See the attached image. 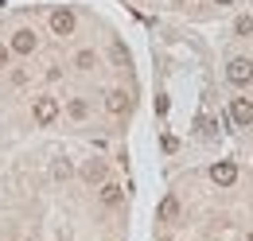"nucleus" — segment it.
<instances>
[{"label":"nucleus","instance_id":"obj_17","mask_svg":"<svg viewBox=\"0 0 253 241\" xmlns=\"http://www.w3.org/2000/svg\"><path fill=\"white\" fill-rule=\"evenodd\" d=\"M164 241H168V238H164Z\"/></svg>","mask_w":253,"mask_h":241},{"label":"nucleus","instance_id":"obj_15","mask_svg":"<svg viewBox=\"0 0 253 241\" xmlns=\"http://www.w3.org/2000/svg\"><path fill=\"white\" fill-rule=\"evenodd\" d=\"M4 62H8V47H0V66H4Z\"/></svg>","mask_w":253,"mask_h":241},{"label":"nucleus","instance_id":"obj_12","mask_svg":"<svg viewBox=\"0 0 253 241\" xmlns=\"http://www.w3.org/2000/svg\"><path fill=\"white\" fill-rule=\"evenodd\" d=\"M199 132H203V136H214L218 128H214V120H211V117H199Z\"/></svg>","mask_w":253,"mask_h":241},{"label":"nucleus","instance_id":"obj_9","mask_svg":"<svg viewBox=\"0 0 253 241\" xmlns=\"http://www.w3.org/2000/svg\"><path fill=\"white\" fill-rule=\"evenodd\" d=\"M101 202H105V206H117V202H121V187H117V183H105V187H101Z\"/></svg>","mask_w":253,"mask_h":241},{"label":"nucleus","instance_id":"obj_4","mask_svg":"<svg viewBox=\"0 0 253 241\" xmlns=\"http://www.w3.org/2000/svg\"><path fill=\"white\" fill-rule=\"evenodd\" d=\"M230 120H234V124H250L253 120V101L250 97H234V101H230Z\"/></svg>","mask_w":253,"mask_h":241},{"label":"nucleus","instance_id":"obj_10","mask_svg":"<svg viewBox=\"0 0 253 241\" xmlns=\"http://www.w3.org/2000/svg\"><path fill=\"white\" fill-rule=\"evenodd\" d=\"M175 214H179V202H175V199H171V195H168V199H164V202H160V218H164V222H168V218H175Z\"/></svg>","mask_w":253,"mask_h":241},{"label":"nucleus","instance_id":"obj_14","mask_svg":"<svg viewBox=\"0 0 253 241\" xmlns=\"http://www.w3.org/2000/svg\"><path fill=\"white\" fill-rule=\"evenodd\" d=\"M70 117H86V101H70Z\"/></svg>","mask_w":253,"mask_h":241},{"label":"nucleus","instance_id":"obj_3","mask_svg":"<svg viewBox=\"0 0 253 241\" xmlns=\"http://www.w3.org/2000/svg\"><path fill=\"white\" fill-rule=\"evenodd\" d=\"M74 24H78V20H74L70 8H55V12H51V31H55V35H70Z\"/></svg>","mask_w":253,"mask_h":241},{"label":"nucleus","instance_id":"obj_1","mask_svg":"<svg viewBox=\"0 0 253 241\" xmlns=\"http://www.w3.org/2000/svg\"><path fill=\"white\" fill-rule=\"evenodd\" d=\"M211 179L218 183V187H234V183H238V163H230V160H218V163L211 167Z\"/></svg>","mask_w":253,"mask_h":241},{"label":"nucleus","instance_id":"obj_16","mask_svg":"<svg viewBox=\"0 0 253 241\" xmlns=\"http://www.w3.org/2000/svg\"><path fill=\"white\" fill-rule=\"evenodd\" d=\"M214 4H234V0H214Z\"/></svg>","mask_w":253,"mask_h":241},{"label":"nucleus","instance_id":"obj_5","mask_svg":"<svg viewBox=\"0 0 253 241\" xmlns=\"http://www.w3.org/2000/svg\"><path fill=\"white\" fill-rule=\"evenodd\" d=\"M32 113H35V120H39V124H51V120L59 117V105H55V97H39Z\"/></svg>","mask_w":253,"mask_h":241},{"label":"nucleus","instance_id":"obj_2","mask_svg":"<svg viewBox=\"0 0 253 241\" xmlns=\"http://www.w3.org/2000/svg\"><path fill=\"white\" fill-rule=\"evenodd\" d=\"M226 78H230L234 86H246V82L253 78V62L250 59H234L230 66H226Z\"/></svg>","mask_w":253,"mask_h":241},{"label":"nucleus","instance_id":"obj_11","mask_svg":"<svg viewBox=\"0 0 253 241\" xmlns=\"http://www.w3.org/2000/svg\"><path fill=\"white\" fill-rule=\"evenodd\" d=\"M234 31H238V35H253V16H238Z\"/></svg>","mask_w":253,"mask_h":241},{"label":"nucleus","instance_id":"obj_13","mask_svg":"<svg viewBox=\"0 0 253 241\" xmlns=\"http://www.w3.org/2000/svg\"><path fill=\"white\" fill-rule=\"evenodd\" d=\"M78 66L90 70V66H94V51H82V55H78Z\"/></svg>","mask_w":253,"mask_h":241},{"label":"nucleus","instance_id":"obj_8","mask_svg":"<svg viewBox=\"0 0 253 241\" xmlns=\"http://www.w3.org/2000/svg\"><path fill=\"white\" fill-rule=\"evenodd\" d=\"M82 179L86 183H101L105 179V163H101V160H90V163L82 167Z\"/></svg>","mask_w":253,"mask_h":241},{"label":"nucleus","instance_id":"obj_7","mask_svg":"<svg viewBox=\"0 0 253 241\" xmlns=\"http://www.w3.org/2000/svg\"><path fill=\"white\" fill-rule=\"evenodd\" d=\"M12 51H16V55H32V51H35V35L28 28L16 31V35H12Z\"/></svg>","mask_w":253,"mask_h":241},{"label":"nucleus","instance_id":"obj_6","mask_svg":"<svg viewBox=\"0 0 253 241\" xmlns=\"http://www.w3.org/2000/svg\"><path fill=\"white\" fill-rule=\"evenodd\" d=\"M128 105H132V101H128V93H125V90H113L109 97H105V109H109L113 117H125Z\"/></svg>","mask_w":253,"mask_h":241}]
</instances>
